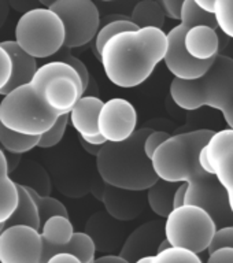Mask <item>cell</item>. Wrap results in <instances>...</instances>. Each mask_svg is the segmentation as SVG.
Masks as SVG:
<instances>
[{
	"instance_id": "603a6c76",
	"label": "cell",
	"mask_w": 233,
	"mask_h": 263,
	"mask_svg": "<svg viewBox=\"0 0 233 263\" xmlns=\"http://www.w3.org/2000/svg\"><path fill=\"white\" fill-rule=\"evenodd\" d=\"M40 136H26L12 132L0 123V144L8 154L22 155L37 147Z\"/></svg>"
},
{
	"instance_id": "6da1fadb",
	"label": "cell",
	"mask_w": 233,
	"mask_h": 263,
	"mask_svg": "<svg viewBox=\"0 0 233 263\" xmlns=\"http://www.w3.org/2000/svg\"><path fill=\"white\" fill-rule=\"evenodd\" d=\"M213 133L211 129H198L170 136L154 152L151 164L159 180L187 184L184 204L207 211L218 229L233 225L228 195L217 177L205 172L198 162L199 152Z\"/></svg>"
},
{
	"instance_id": "d6986e66",
	"label": "cell",
	"mask_w": 233,
	"mask_h": 263,
	"mask_svg": "<svg viewBox=\"0 0 233 263\" xmlns=\"http://www.w3.org/2000/svg\"><path fill=\"white\" fill-rule=\"evenodd\" d=\"M16 188H18V203H16L14 213L10 215L4 225L6 228L24 225L33 228L34 230H40V219H39L34 201L32 200V197L24 185L16 184Z\"/></svg>"
},
{
	"instance_id": "8fae6325",
	"label": "cell",
	"mask_w": 233,
	"mask_h": 263,
	"mask_svg": "<svg viewBox=\"0 0 233 263\" xmlns=\"http://www.w3.org/2000/svg\"><path fill=\"white\" fill-rule=\"evenodd\" d=\"M39 230L24 225L4 228L0 233V263H40Z\"/></svg>"
},
{
	"instance_id": "bcb514c9",
	"label": "cell",
	"mask_w": 233,
	"mask_h": 263,
	"mask_svg": "<svg viewBox=\"0 0 233 263\" xmlns=\"http://www.w3.org/2000/svg\"><path fill=\"white\" fill-rule=\"evenodd\" d=\"M151 260H152V256H144V258L137 259V260L133 263H151Z\"/></svg>"
},
{
	"instance_id": "d6a6232c",
	"label": "cell",
	"mask_w": 233,
	"mask_h": 263,
	"mask_svg": "<svg viewBox=\"0 0 233 263\" xmlns=\"http://www.w3.org/2000/svg\"><path fill=\"white\" fill-rule=\"evenodd\" d=\"M183 3H184V0H160V6L164 8L165 16H169L170 20L180 21Z\"/></svg>"
},
{
	"instance_id": "2e32d148",
	"label": "cell",
	"mask_w": 233,
	"mask_h": 263,
	"mask_svg": "<svg viewBox=\"0 0 233 263\" xmlns=\"http://www.w3.org/2000/svg\"><path fill=\"white\" fill-rule=\"evenodd\" d=\"M184 49L195 61L205 62L216 59L220 49L217 30L206 25L192 26L185 33Z\"/></svg>"
},
{
	"instance_id": "ab89813d",
	"label": "cell",
	"mask_w": 233,
	"mask_h": 263,
	"mask_svg": "<svg viewBox=\"0 0 233 263\" xmlns=\"http://www.w3.org/2000/svg\"><path fill=\"white\" fill-rule=\"evenodd\" d=\"M6 154V152H4ZM21 155H15V154H6V160H7V167H8V173L11 174L14 170L16 168L18 163H20Z\"/></svg>"
},
{
	"instance_id": "83f0119b",
	"label": "cell",
	"mask_w": 233,
	"mask_h": 263,
	"mask_svg": "<svg viewBox=\"0 0 233 263\" xmlns=\"http://www.w3.org/2000/svg\"><path fill=\"white\" fill-rule=\"evenodd\" d=\"M151 263H203L199 255L184 248L170 247L152 256Z\"/></svg>"
},
{
	"instance_id": "d590c367",
	"label": "cell",
	"mask_w": 233,
	"mask_h": 263,
	"mask_svg": "<svg viewBox=\"0 0 233 263\" xmlns=\"http://www.w3.org/2000/svg\"><path fill=\"white\" fill-rule=\"evenodd\" d=\"M185 193H187V184L181 182L177 186L176 192H174V196H173V209H177L180 205L184 204L185 200Z\"/></svg>"
},
{
	"instance_id": "277c9868",
	"label": "cell",
	"mask_w": 233,
	"mask_h": 263,
	"mask_svg": "<svg viewBox=\"0 0 233 263\" xmlns=\"http://www.w3.org/2000/svg\"><path fill=\"white\" fill-rule=\"evenodd\" d=\"M151 130V127L136 129L125 141L103 144L96 155V167L104 184L132 192H143L155 184L158 177L143 148Z\"/></svg>"
},
{
	"instance_id": "484cf974",
	"label": "cell",
	"mask_w": 233,
	"mask_h": 263,
	"mask_svg": "<svg viewBox=\"0 0 233 263\" xmlns=\"http://www.w3.org/2000/svg\"><path fill=\"white\" fill-rule=\"evenodd\" d=\"M233 147V129H222V130L214 132L211 137L209 139V141L206 143V145L203 147L206 154V158H207V162L209 164L214 163V160L217 159L218 156L221 155L222 152L229 149Z\"/></svg>"
},
{
	"instance_id": "7402d4cb",
	"label": "cell",
	"mask_w": 233,
	"mask_h": 263,
	"mask_svg": "<svg viewBox=\"0 0 233 263\" xmlns=\"http://www.w3.org/2000/svg\"><path fill=\"white\" fill-rule=\"evenodd\" d=\"M213 174L228 195L230 213L233 214V147L226 149L211 164Z\"/></svg>"
},
{
	"instance_id": "4316f807",
	"label": "cell",
	"mask_w": 233,
	"mask_h": 263,
	"mask_svg": "<svg viewBox=\"0 0 233 263\" xmlns=\"http://www.w3.org/2000/svg\"><path fill=\"white\" fill-rule=\"evenodd\" d=\"M213 16L217 28L233 39V0H214Z\"/></svg>"
},
{
	"instance_id": "cb8c5ba5",
	"label": "cell",
	"mask_w": 233,
	"mask_h": 263,
	"mask_svg": "<svg viewBox=\"0 0 233 263\" xmlns=\"http://www.w3.org/2000/svg\"><path fill=\"white\" fill-rule=\"evenodd\" d=\"M25 188H26V191H28L30 197H32V200L34 201V204H36L39 219H40V228L45 221H48L49 218L58 217V215L59 217L69 218L67 209L58 199L51 197L49 195H40V193H37L34 189L29 188V186H25Z\"/></svg>"
},
{
	"instance_id": "7bdbcfd3",
	"label": "cell",
	"mask_w": 233,
	"mask_h": 263,
	"mask_svg": "<svg viewBox=\"0 0 233 263\" xmlns=\"http://www.w3.org/2000/svg\"><path fill=\"white\" fill-rule=\"evenodd\" d=\"M8 12H10V7H8L7 2H3L0 0V29L4 25L6 20H7Z\"/></svg>"
},
{
	"instance_id": "4fadbf2b",
	"label": "cell",
	"mask_w": 233,
	"mask_h": 263,
	"mask_svg": "<svg viewBox=\"0 0 233 263\" xmlns=\"http://www.w3.org/2000/svg\"><path fill=\"white\" fill-rule=\"evenodd\" d=\"M41 238V258L40 263H47L53 255L65 254L66 247L69 246L74 234V229L69 218L66 217H52L41 225L40 230Z\"/></svg>"
},
{
	"instance_id": "d4e9b609",
	"label": "cell",
	"mask_w": 233,
	"mask_h": 263,
	"mask_svg": "<svg viewBox=\"0 0 233 263\" xmlns=\"http://www.w3.org/2000/svg\"><path fill=\"white\" fill-rule=\"evenodd\" d=\"M136 26L132 24V21H115V22H110L100 26L96 33V36L92 43V51H94L96 59L100 61V52H102L103 47L107 41L110 40L111 37H114L115 34L122 32H128V30H136Z\"/></svg>"
},
{
	"instance_id": "1f68e13d",
	"label": "cell",
	"mask_w": 233,
	"mask_h": 263,
	"mask_svg": "<svg viewBox=\"0 0 233 263\" xmlns=\"http://www.w3.org/2000/svg\"><path fill=\"white\" fill-rule=\"evenodd\" d=\"M170 137L168 132L164 130H154L152 129L150 133L147 135L146 140H144V154L147 155L148 159H151L152 155H154V152L159 148V145L162 143H165L166 140Z\"/></svg>"
},
{
	"instance_id": "52a82bcc",
	"label": "cell",
	"mask_w": 233,
	"mask_h": 263,
	"mask_svg": "<svg viewBox=\"0 0 233 263\" xmlns=\"http://www.w3.org/2000/svg\"><path fill=\"white\" fill-rule=\"evenodd\" d=\"M14 41L29 57L44 59L63 48L65 28L61 18L49 8H30L16 22Z\"/></svg>"
},
{
	"instance_id": "5bb4252c",
	"label": "cell",
	"mask_w": 233,
	"mask_h": 263,
	"mask_svg": "<svg viewBox=\"0 0 233 263\" xmlns=\"http://www.w3.org/2000/svg\"><path fill=\"white\" fill-rule=\"evenodd\" d=\"M0 47L7 52V55L10 57V61H11L10 80L0 89V95L4 96L8 92H11L12 89L18 88V86L25 85V84L30 82V80L33 78L37 69H39V66H37L36 59L29 57L26 52H24L14 40L2 41Z\"/></svg>"
},
{
	"instance_id": "7c38bea8",
	"label": "cell",
	"mask_w": 233,
	"mask_h": 263,
	"mask_svg": "<svg viewBox=\"0 0 233 263\" xmlns=\"http://www.w3.org/2000/svg\"><path fill=\"white\" fill-rule=\"evenodd\" d=\"M164 238V222H146L125 238L118 255L129 263L144 256H154Z\"/></svg>"
},
{
	"instance_id": "74e56055",
	"label": "cell",
	"mask_w": 233,
	"mask_h": 263,
	"mask_svg": "<svg viewBox=\"0 0 233 263\" xmlns=\"http://www.w3.org/2000/svg\"><path fill=\"white\" fill-rule=\"evenodd\" d=\"M92 263H129L128 260L122 259L119 255H102L99 258H95Z\"/></svg>"
},
{
	"instance_id": "b9f144b4",
	"label": "cell",
	"mask_w": 233,
	"mask_h": 263,
	"mask_svg": "<svg viewBox=\"0 0 233 263\" xmlns=\"http://www.w3.org/2000/svg\"><path fill=\"white\" fill-rule=\"evenodd\" d=\"M80 144H81V147L85 149L86 154H89V155H94V156L98 155L99 149H100V147H102V145H94V144L86 143V141H84L82 139H80Z\"/></svg>"
},
{
	"instance_id": "ba28073f",
	"label": "cell",
	"mask_w": 233,
	"mask_h": 263,
	"mask_svg": "<svg viewBox=\"0 0 233 263\" xmlns=\"http://www.w3.org/2000/svg\"><path fill=\"white\" fill-rule=\"evenodd\" d=\"M217 230L213 218L201 207L183 204L165 218L164 234L170 247L184 248L199 255L209 248Z\"/></svg>"
},
{
	"instance_id": "e0dca14e",
	"label": "cell",
	"mask_w": 233,
	"mask_h": 263,
	"mask_svg": "<svg viewBox=\"0 0 233 263\" xmlns=\"http://www.w3.org/2000/svg\"><path fill=\"white\" fill-rule=\"evenodd\" d=\"M102 106V99L94 95L81 96L74 104L69 114V121L74 129L78 132L81 139L99 135L98 117Z\"/></svg>"
},
{
	"instance_id": "8992f818",
	"label": "cell",
	"mask_w": 233,
	"mask_h": 263,
	"mask_svg": "<svg viewBox=\"0 0 233 263\" xmlns=\"http://www.w3.org/2000/svg\"><path fill=\"white\" fill-rule=\"evenodd\" d=\"M196 25H206L217 30V25L213 15L206 14L198 7L193 0H184L181 8L180 24L170 29L166 33V55L164 62L168 70L178 80H198L207 73L210 66L213 65L214 59L211 61L199 62L195 61L185 52L184 49V36L188 29Z\"/></svg>"
},
{
	"instance_id": "f6af8a7d",
	"label": "cell",
	"mask_w": 233,
	"mask_h": 263,
	"mask_svg": "<svg viewBox=\"0 0 233 263\" xmlns=\"http://www.w3.org/2000/svg\"><path fill=\"white\" fill-rule=\"evenodd\" d=\"M168 248H170V244H169V241L166 240V238H164V240L160 241L159 246H158L156 254H158V252H162V251H165V250H168Z\"/></svg>"
},
{
	"instance_id": "f1b7e54d",
	"label": "cell",
	"mask_w": 233,
	"mask_h": 263,
	"mask_svg": "<svg viewBox=\"0 0 233 263\" xmlns=\"http://www.w3.org/2000/svg\"><path fill=\"white\" fill-rule=\"evenodd\" d=\"M67 122H69V115H63L61 118H58L57 122L53 123L52 126L49 127L44 135L40 136V140H39L37 147L51 148L58 145V144L61 143L63 135H65L66 127H67Z\"/></svg>"
},
{
	"instance_id": "ee69618b",
	"label": "cell",
	"mask_w": 233,
	"mask_h": 263,
	"mask_svg": "<svg viewBox=\"0 0 233 263\" xmlns=\"http://www.w3.org/2000/svg\"><path fill=\"white\" fill-rule=\"evenodd\" d=\"M81 139V137H80ZM84 141L89 144H94V145H103V144L106 143V140L103 139L102 136L98 135V136H91V137H85V139H82Z\"/></svg>"
},
{
	"instance_id": "3957f363",
	"label": "cell",
	"mask_w": 233,
	"mask_h": 263,
	"mask_svg": "<svg viewBox=\"0 0 233 263\" xmlns=\"http://www.w3.org/2000/svg\"><path fill=\"white\" fill-rule=\"evenodd\" d=\"M166 33L143 28L115 34L100 52V62L109 81L119 88L141 85L166 55Z\"/></svg>"
},
{
	"instance_id": "8d00e7d4",
	"label": "cell",
	"mask_w": 233,
	"mask_h": 263,
	"mask_svg": "<svg viewBox=\"0 0 233 263\" xmlns=\"http://www.w3.org/2000/svg\"><path fill=\"white\" fill-rule=\"evenodd\" d=\"M47 263H81L76 256L69 254H58L49 258Z\"/></svg>"
},
{
	"instance_id": "ffe728a7",
	"label": "cell",
	"mask_w": 233,
	"mask_h": 263,
	"mask_svg": "<svg viewBox=\"0 0 233 263\" xmlns=\"http://www.w3.org/2000/svg\"><path fill=\"white\" fill-rule=\"evenodd\" d=\"M178 184L159 180L147 189V203L158 217L166 218L173 210V196Z\"/></svg>"
},
{
	"instance_id": "60d3db41",
	"label": "cell",
	"mask_w": 233,
	"mask_h": 263,
	"mask_svg": "<svg viewBox=\"0 0 233 263\" xmlns=\"http://www.w3.org/2000/svg\"><path fill=\"white\" fill-rule=\"evenodd\" d=\"M131 18L127 15H121V14H113V15H106L104 18H100V26L110 22H115V21H129Z\"/></svg>"
},
{
	"instance_id": "4dcf8cb0",
	"label": "cell",
	"mask_w": 233,
	"mask_h": 263,
	"mask_svg": "<svg viewBox=\"0 0 233 263\" xmlns=\"http://www.w3.org/2000/svg\"><path fill=\"white\" fill-rule=\"evenodd\" d=\"M233 248V225L230 226H222L218 228L214 233L211 242H210L207 252H213L218 248Z\"/></svg>"
},
{
	"instance_id": "e575fe53",
	"label": "cell",
	"mask_w": 233,
	"mask_h": 263,
	"mask_svg": "<svg viewBox=\"0 0 233 263\" xmlns=\"http://www.w3.org/2000/svg\"><path fill=\"white\" fill-rule=\"evenodd\" d=\"M206 263H233V248H218L210 252Z\"/></svg>"
},
{
	"instance_id": "f546056e",
	"label": "cell",
	"mask_w": 233,
	"mask_h": 263,
	"mask_svg": "<svg viewBox=\"0 0 233 263\" xmlns=\"http://www.w3.org/2000/svg\"><path fill=\"white\" fill-rule=\"evenodd\" d=\"M58 53H59V55H58L57 61L63 62V63L70 66V67L77 73L78 78H80V81H81L82 84V88H84V93H85L86 88L89 86V80H91L89 71H88V67L85 66V63H84L82 61H80L78 58L74 57L73 53L70 52V49L67 48L61 49Z\"/></svg>"
},
{
	"instance_id": "44dd1931",
	"label": "cell",
	"mask_w": 233,
	"mask_h": 263,
	"mask_svg": "<svg viewBox=\"0 0 233 263\" xmlns=\"http://www.w3.org/2000/svg\"><path fill=\"white\" fill-rule=\"evenodd\" d=\"M132 24L137 29L155 28L162 29L165 25V12L160 2L143 0L136 4L131 14Z\"/></svg>"
},
{
	"instance_id": "7a4b0ae2",
	"label": "cell",
	"mask_w": 233,
	"mask_h": 263,
	"mask_svg": "<svg viewBox=\"0 0 233 263\" xmlns=\"http://www.w3.org/2000/svg\"><path fill=\"white\" fill-rule=\"evenodd\" d=\"M81 96L84 88L77 73L63 62L52 61L39 66L30 82L6 95V114L18 132L41 136L58 118L69 115Z\"/></svg>"
},
{
	"instance_id": "9c48e42d",
	"label": "cell",
	"mask_w": 233,
	"mask_h": 263,
	"mask_svg": "<svg viewBox=\"0 0 233 263\" xmlns=\"http://www.w3.org/2000/svg\"><path fill=\"white\" fill-rule=\"evenodd\" d=\"M45 7L61 18L65 28L63 48H78L89 44L100 28V14L91 0H55Z\"/></svg>"
},
{
	"instance_id": "ac0fdd59",
	"label": "cell",
	"mask_w": 233,
	"mask_h": 263,
	"mask_svg": "<svg viewBox=\"0 0 233 263\" xmlns=\"http://www.w3.org/2000/svg\"><path fill=\"white\" fill-rule=\"evenodd\" d=\"M18 203L16 182L10 177L6 154L0 148V223H6Z\"/></svg>"
},
{
	"instance_id": "30bf717a",
	"label": "cell",
	"mask_w": 233,
	"mask_h": 263,
	"mask_svg": "<svg viewBox=\"0 0 233 263\" xmlns=\"http://www.w3.org/2000/svg\"><path fill=\"white\" fill-rule=\"evenodd\" d=\"M137 126L135 106L127 99L113 98L103 102L98 117V132L107 143H121L131 137Z\"/></svg>"
},
{
	"instance_id": "f35d334b",
	"label": "cell",
	"mask_w": 233,
	"mask_h": 263,
	"mask_svg": "<svg viewBox=\"0 0 233 263\" xmlns=\"http://www.w3.org/2000/svg\"><path fill=\"white\" fill-rule=\"evenodd\" d=\"M198 7L201 8L202 11L206 14L213 15L214 12V0H193Z\"/></svg>"
},
{
	"instance_id": "836d02e7",
	"label": "cell",
	"mask_w": 233,
	"mask_h": 263,
	"mask_svg": "<svg viewBox=\"0 0 233 263\" xmlns=\"http://www.w3.org/2000/svg\"><path fill=\"white\" fill-rule=\"evenodd\" d=\"M10 74H11V61L7 52L0 47V89L8 82Z\"/></svg>"
},
{
	"instance_id": "9a60e30c",
	"label": "cell",
	"mask_w": 233,
	"mask_h": 263,
	"mask_svg": "<svg viewBox=\"0 0 233 263\" xmlns=\"http://www.w3.org/2000/svg\"><path fill=\"white\" fill-rule=\"evenodd\" d=\"M135 193L104 184L100 193V200L111 218L117 221H131L143 210V201L140 196H135Z\"/></svg>"
},
{
	"instance_id": "5b68a950",
	"label": "cell",
	"mask_w": 233,
	"mask_h": 263,
	"mask_svg": "<svg viewBox=\"0 0 233 263\" xmlns=\"http://www.w3.org/2000/svg\"><path fill=\"white\" fill-rule=\"evenodd\" d=\"M170 96L183 110L195 111L202 107L218 110L233 129V58L218 55L207 73L198 80L173 78Z\"/></svg>"
},
{
	"instance_id": "7dc6e473",
	"label": "cell",
	"mask_w": 233,
	"mask_h": 263,
	"mask_svg": "<svg viewBox=\"0 0 233 263\" xmlns=\"http://www.w3.org/2000/svg\"><path fill=\"white\" fill-rule=\"evenodd\" d=\"M4 228H6V225H4V223H0V233H2V232H3Z\"/></svg>"
}]
</instances>
